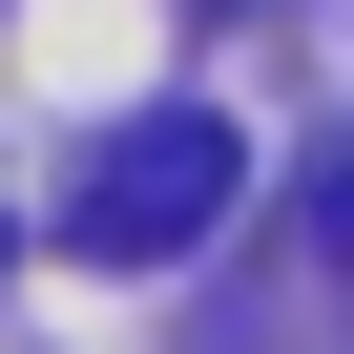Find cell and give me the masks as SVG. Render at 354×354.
<instances>
[{
    "mask_svg": "<svg viewBox=\"0 0 354 354\" xmlns=\"http://www.w3.org/2000/svg\"><path fill=\"white\" fill-rule=\"evenodd\" d=\"M313 250H333V292H354V146L313 167Z\"/></svg>",
    "mask_w": 354,
    "mask_h": 354,
    "instance_id": "obj_2",
    "label": "cell"
},
{
    "mask_svg": "<svg viewBox=\"0 0 354 354\" xmlns=\"http://www.w3.org/2000/svg\"><path fill=\"white\" fill-rule=\"evenodd\" d=\"M230 188H250V146H230L209 104H146V125H104V146H84L63 230H84L104 271H167V250H209V230H230Z\"/></svg>",
    "mask_w": 354,
    "mask_h": 354,
    "instance_id": "obj_1",
    "label": "cell"
}]
</instances>
